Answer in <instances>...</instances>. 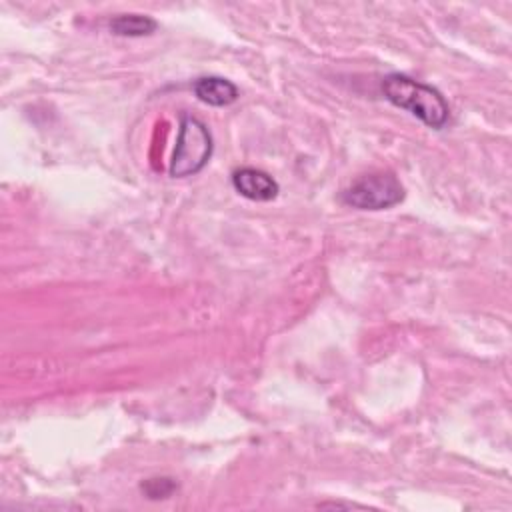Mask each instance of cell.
Returning <instances> with one entry per match:
<instances>
[{
    "instance_id": "cell-4",
    "label": "cell",
    "mask_w": 512,
    "mask_h": 512,
    "mask_svg": "<svg viewBox=\"0 0 512 512\" xmlns=\"http://www.w3.org/2000/svg\"><path fill=\"white\" fill-rule=\"evenodd\" d=\"M232 186L234 190L254 202H268L274 200L280 192L278 182L264 170L244 166L232 172Z\"/></svg>"
},
{
    "instance_id": "cell-2",
    "label": "cell",
    "mask_w": 512,
    "mask_h": 512,
    "mask_svg": "<svg viewBox=\"0 0 512 512\" xmlns=\"http://www.w3.org/2000/svg\"><path fill=\"white\" fill-rule=\"evenodd\" d=\"M212 150L214 142L208 126L196 116L182 114L174 154L168 166L170 176L186 178L202 172L212 156Z\"/></svg>"
},
{
    "instance_id": "cell-6",
    "label": "cell",
    "mask_w": 512,
    "mask_h": 512,
    "mask_svg": "<svg viewBox=\"0 0 512 512\" xmlns=\"http://www.w3.org/2000/svg\"><path fill=\"white\" fill-rule=\"evenodd\" d=\"M108 26H110V32L116 36L140 38V36H150L152 32H156L158 22L144 14H116Z\"/></svg>"
},
{
    "instance_id": "cell-3",
    "label": "cell",
    "mask_w": 512,
    "mask_h": 512,
    "mask_svg": "<svg viewBox=\"0 0 512 512\" xmlns=\"http://www.w3.org/2000/svg\"><path fill=\"white\" fill-rule=\"evenodd\" d=\"M340 200L358 210H386L404 200V186L390 172H370L344 188Z\"/></svg>"
},
{
    "instance_id": "cell-1",
    "label": "cell",
    "mask_w": 512,
    "mask_h": 512,
    "mask_svg": "<svg viewBox=\"0 0 512 512\" xmlns=\"http://www.w3.org/2000/svg\"><path fill=\"white\" fill-rule=\"evenodd\" d=\"M380 88L390 104L410 112L428 128L440 130L450 120V106L446 98L430 84L418 82L400 72H392L382 78Z\"/></svg>"
},
{
    "instance_id": "cell-5",
    "label": "cell",
    "mask_w": 512,
    "mask_h": 512,
    "mask_svg": "<svg viewBox=\"0 0 512 512\" xmlns=\"http://www.w3.org/2000/svg\"><path fill=\"white\" fill-rule=\"evenodd\" d=\"M192 90H194V94L200 102H204L208 106H216V108L230 106L240 96L236 84L230 82L228 78H222V76L196 78L194 84H192Z\"/></svg>"
},
{
    "instance_id": "cell-7",
    "label": "cell",
    "mask_w": 512,
    "mask_h": 512,
    "mask_svg": "<svg viewBox=\"0 0 512 512\" xmlns=\"http://www.w3.org/2000/svg\"><path fill=\"white\" fill-rule=\"evenodd\" d=\"M176 488H178L176 480L166 478V476H162V478H148V480H144V482L140 484V490H142L144 496L150 498V500L168 498V496H172V494L176 492Z\"/></svg>"
}]
</instances>
